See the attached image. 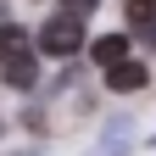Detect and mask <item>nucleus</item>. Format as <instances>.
Instances as JSON below:
<instances>
[{
	"mask_svg": "<svg viewBox=\"0 0 156 156\" xmlns=\"http://www.w3.org/2000/svg\"><path fill=\"white\" fill-rule=\"evenodd\" d=\"M39 50H45V56H62V62H67V56H78V50H84V23L50 17V23L39 28Z\"/></svg>",
	"mask_w": 156,
	"mask_h": 156,
	"instance_id": "1",
	"label": "nucleus"
},
{
	"mask_svg": "<svg viewBox=\"0 0 156 156\" xmlns=\"http://www.w3.org/2000/svg\"><path fill=\"white\" fill-rule=\"evenodd\" d=\"M106 84H112V95H140V89L151 84V67L134 62V56H123L117 67H106Z\"/></svg>",
	"mask_w": 156,
	"mask_h": 156,
	"instance_id": "2",
	"label": "nucleus"
},
{
	"mask_svg": "<svg viewBox=\"0 0 156 156\" xmlns=\"http://www.w3.org/2000/svg\"><path fill=\"white\" fill-rule=\"evenodd\" d=\"M6 84H11V89H34V84H39V50L6 56Z\"/></svg>",
	"mask_w": 156,
	"mask_h": 156,
	"instance_id": "3",
	"label": "nucleus"
},
{
	"mask_svg": "<svg viewBox=\"0 0 156 156\" xmlns=\"http://www.w3.org/2000/svg\"><path fill=\"white\" fill-rule=\"evenodd\" d=\"M89 56H95L101 67H117V62L128 56V34H101V39L89 45Z\"/></svg>",
	"mask_w": 156,
	"mask_h": 156,
	"instance_id": "4",
	"label": "nucleus"
},
{
	"mask_svg": "<svg viewBox=\"0 0 156 156\" xmlns=\"http://www.w3.org/2000/svg\"><path fill=\"white\" fill-rule=\"evenodd\" d=\"M28 45H34V39L17 28V23H6V28H0V62H6V56H23Z\"/></svg>",
	"mask_w": 156,
	"mask_h": 156,
	"instance_id": "5",
	"label": "nucleus"
},
{
	"mask_svg": "<svg viewBox=\"0 0 156 156\" xmlns=\"http://www.w3.org/2000/svg\"><path fill=\"white\" fill-rule=\"evenodd\" d=\"M56 17H67V23H89V17H95V0H62Z\"/></svg>",
	"mask_w": 156,
	"mask_h": 156,
	"instance_id": "6",
	"label": "nucleus"
},
{
	"mask_svg": "<svg viewBox=\"0 0 156 156\" xmlns=\"http://www.w3.org/2000/svg\"><path fill=\"white\" fill-rule=\"evenodd\" d=\"M128 23L134 28H151L156 23V0H128Z\"/></svg>",
	"mask_w": 156,
	"mask_h": 156,
	"instance_id": "7",
	"label": "nucleus"
},
{
	"mask_svg": "<svg viewBox=\"0 0 156 156\" xmlns=\"http://www.w3.org/2000/svg\"><path fill=\"white\" fill-rule=\"evenodd\" d=\"M145 39H151V45H156V23H151V28H145Z\"/></svg>",
	"mask_w": 156,
	"mask_h": 156,
	"instance_id": "8",
	"label": "nucleus"
}]
</instances>
